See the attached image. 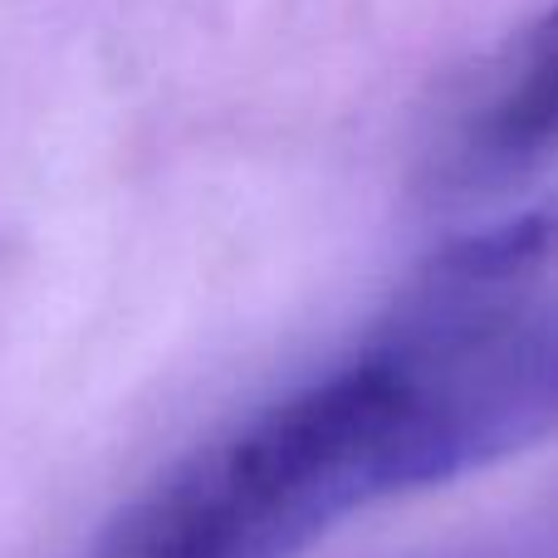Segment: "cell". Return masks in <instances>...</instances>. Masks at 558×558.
<instances>
[{"label":"cell","mask_w":558,"mask_h":558,"mask_svg":"<svg viewBox=\"0 0 558 558\" xmlns=\"http://www.w3.org/2000/svg\"><path fill=\"white\" fill-rule=\"evenodd\" d=\"M549 157H558V5L475 74V94L432 162V186L436 196L500 192Z\"/></svg>","instance_id":"obj_2"},{"label":"cell","mask_w":558,"mask_h":558,"mask_svg":"<svg viewBox=\"0 0 558 558\" xmlns=\"http://www.w3.org/2000/svg\"><path fill=\"white\" fill-rule=\"evenodd\" d=\"M461 475L432 363L377 328L353 363L202 446L118 510L94 558H294L367 505Z\"/></svg>","instance_id":"obj_1"},{"label":"cell","mask_w":558,"mask_h":558,"mask_svg":"<svg viewBox=\"0 0 558 558\" xmlns=\"http://www.w3.org/2000/svg\"><path fill=\"white\" fill-rule=\"evenodd\" d=\"M558 275V196L441 245L402 289L416 308H490L534 294Z\"/></svg>","instance_id":"obj_3"}]
</instances>
